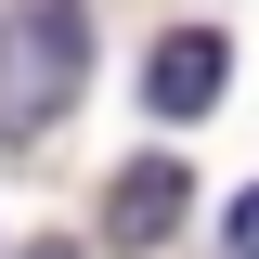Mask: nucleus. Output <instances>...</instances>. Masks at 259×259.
I'll return each instance as SVG.
<instances>
[{"label":"nucleus","mask_w":259,"mask_h":259,"mask_svg":"<svg viewBox=\"0 0 259 259\" xmlns=\"http://www.w3.org/2000/svg\"><path fill=\"white\" fill-rule=\"evenodd\" d=\"M78 78H91V13L78 0H13L0 13V143H39L78 104Z\"/></svg>","instance_id":"nucleus-1"},{"label":"nucleus","mask_w":259,"mask_h":259,"mask_svg":"<svg viewBox=\"0 0 259 259\" xmlns=\"http://www.w3.org/2000/svg\"><path fill=\"white\" fill-rule=\"evenodd\" d=\"M182 207H194V182H182V168H168V156H130L117 182H104V246H130V259H143V246H168V233H182Z\"/></svg>","instance_id":"nucleus-2"},{"label":"nucleus","mask_w":259,"mask_h":259,"mask_svg":"<svg viewBox=\"0 0 259 259\" xmlns=\"http://www.w3.org/2000/svg\"><path fill=\"white\" fill-rule=\"evenodd\" d=\"M221 78H233L221 26H182V39H156V65H143V104H156V117H207Z\"/></svg>","instance_id":"nucleus-3"},{"label":"nucleus","mask_w":259,"mask_h":259,"mask_svg":"<svg viewBox=\"0 0 259 259\" xmlns=\"http://www.w3.org/2000/svg\"><path fill=\"white\" fill-rule=\"evenodd\" d=\"M221 246H233V259H259V194H233V221H221Z\"/></svg>","instance_id":"nucleus-4"},{"label":"nucleus","mask_w":259,"mask_h":259,"mask_svg":"<svg viewBox=\"0 0 259 259\" xmlns=\"http://www.w3.org/2000/svg\"><path fill=\"white\" fill-rule=\"evenodd\" d=\"M26 259H78V246H26Z\"/></svg>","instance_id":"nucleus-5"}]
</instances>
